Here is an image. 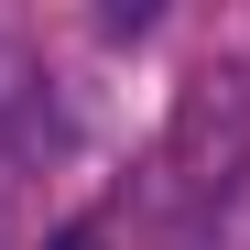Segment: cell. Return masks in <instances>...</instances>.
Here are the masks:
<instances>
[{
  "label": "cell",
  "instance_id": "cell-1",
  "mask_svg": "<svg viewBox=\"0 0 250 250\" xmlns=\"http://www.w3.org/2000/svg\"><path fill=\"white\" fill-rule=\"evenodd\" d=\"M250 185V65H196L163 120V196L185 218H218Z\"/></svg>",
  "mask_w": 250,
  "mask_h": 250
},
{
  "label": "cell",
  "instance_id": "cell-2",
  "mask_svg": "<svg viewBox=\"0 0 250 250\" xmlns=\"http://www.w3.org/2000/svg\"><path fill=\"white\" fill-rule=\"evenodd\" d=\"M44 250H120V239H109V229H98V218H76V229H55V239H44Z\"/></svg>",
  "mask_w": 250,
  "mask_h": 250
}]
</instances>
